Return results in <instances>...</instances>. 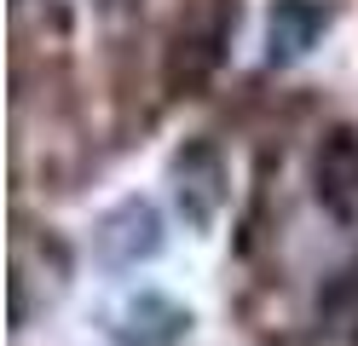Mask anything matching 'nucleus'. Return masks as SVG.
<instances>
[{"label":"nucleus","mask_w":358,"mask_h":346,"mask_svg":"<svg viewBox=\"0 0 358 346\" xmlns=\"http://www.w3.org/2000/svg\"><path fill=\"white\" fill-rule=\"evenodd\" d=\"M324 6H329V0H324Z\"/></svg>","instance_id":"1a4fd4ad"},{"label":"nucleus","mask_w":358,"mask_h":346,"mask_svg":"<svg viewBox=\"0 0 358 346\" xmlns=\"http://www.w3.org/2000/svg\"><path fill=\"white\" fill-rule=\"evenodd\" d=\"M312 191L335 225L358 231V127H329L312 156Z\"/></svg>","instance_id":"7ed1b4c3"},{"label":"nucleus","mask_w":358,"mask_h":346,"mask_svg":"<svg viewBox=\"0 0 358 346\" xmlns=\"http://www.w3.org/2000/svg\"><path fill=\"white\" fill-rule=\"evenodd\" d=\"M35 283L47 294H58L70 283V254H64V243L47 237V231L17 225V237H12V317L17 323H29V289Z\"/></svg>","instance_id":"39448f33"},{"label":"nucleus","mask_w":358,"mask_h":346,"mask_svg":"<svg viewBox=\"0 0 358 346\" xmlns=\"http://www.w3.org/2000/svg\"><path fill=\"white\" fill-rule=\"evenodd\" d=\"M226 156H220L208 138H191L185 150L173 156V196H179V214H185V225L208 231L220 219V208H226Z\"/></svg>","instance_id":"f03ea898"},{"label":"nucleus","mask_w":358,"mask_h":346,"mask_svg":"<svg viewBox=\"0 0 358 346\" xmlns=\"http://www.w3.org/2000/svg\"><path fill=\"white\" fill-rule=\"evenodd\" d=\"M329 23V6L324 0H278V12H272V58L289 64V58H301L312 41H318V29Z\"/></svg>","instance_id":"0eeeda50"},{"label":"nucleus","mask_w":358,"mask_h":346,"mask_svg":"<svg viewBox=\"0 0 358 346\" xmlns=\"http://www.w3.org/2000/svg\"><path fill=\"white\" fill-rule=\"evenodd\" d=\"M318 317L335 340H358V271H341L318 300Z\"/></svg>","instance_id":"6e6552de"},{"label":"nucleus","mask_w":358,"mask_h":346,"mask_svg":"<svg viewBox=\"0 0 358 346\" xmlns=\"http://www.w3.org/2000/svg\"><path fill=\"white\" fill-rule=\"evenodd\" d=\"M226 29H231V0H191L185 6L173 46H168V87L173 92L208 81V69L220 64V46H226Z\"/></svg>","instance_id":"f257e3e1"},{"label":"nucleus","mask_w":358,"mask_h":346,"mask_svg":"<svg viewBox=\"0 0 358 346\" xmlns=\"http://www.w3.org/2000/svg\"><path fill=\"white\" fill-rule=\"evenodd\" d=\"M93 248H99V260L116 266V271L139 266V260H150V254L162 248V214H156L145 196H127L93 225Z\"/></svg>","instance_id":"20e7f679"},{"label":"nucleus","mask_w":358,"mask_h":346,"mask_svg":"<svg viewBox=\"0 0 358 346\" xmlns=\"http://www.w3.org/2000/svg\"><path fill=\"white\" fill-rule=\"evenodd\" d=\"M185 335H191V312L173 306L168 294H133L110 317V340L116 346H179Z\"/></svg>","instance_id":"423d86ee"}]
</instances>
